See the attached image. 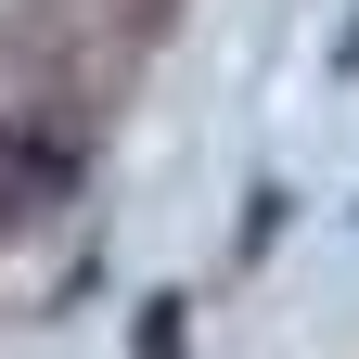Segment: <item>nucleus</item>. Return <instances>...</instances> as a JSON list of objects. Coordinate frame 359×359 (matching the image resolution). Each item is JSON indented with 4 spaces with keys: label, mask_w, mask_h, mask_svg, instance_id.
Wrapping results in <instances>:
<instances>
[{
    "label": "nucleus",
    "mask_w": 359,
    "mask_h": 359,
    "mask_svg": "<svg viewBox=\"0 0 359 359\" xmlns=\"http://www.w3.org/2000/svg\"><path fill=\"white\" fill-rule=\"evenodd\" d=\"M65 193V142H26V128H0V218L52 205Z\"/></svg>",
    "instance_id": "1"
}]
</instances>
